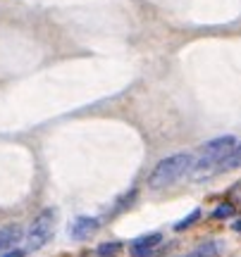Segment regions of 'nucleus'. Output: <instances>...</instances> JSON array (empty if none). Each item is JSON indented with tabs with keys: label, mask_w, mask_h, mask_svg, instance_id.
Here are the masks:
<instances>
[{
	"label": "nucleus",
	"mask_w": 241,
	"mask_h": 257,
	"mask_svg": "<svg viewBox=\"0 0 241 257\" xmlns=\"http://www.w3.org/2000/svg\"><path fill=\"white\" fill-rule=\"evenodd\" d=\"M234 146H236L234 136H222V138L210 141V143H205V146L198 150V155L191 160V169H189V172H194L196 179H203V176L213 174L215 167L222 165V160L232 153ZM217 169H220V167H217Z\"/></svg>",
	"instance_id": "nucleus-1"
},
{
	"label": "nucleus",
	"mask_w": 241,
	"mask_h": 257,
	"mask_svg": "<svg viewBox=\"0 0 241 257\" xmlns=\"http://www.w3.org/2000/svg\"><path fill=\"white\" fill-rule=\"evenodd\" d=\"M191 160H194V157L186 155V153H177V155H170V157H165V160H160L148 176V186L155 188V191H160V188H167V186L177 184V181L191 169Z\"/></svg>",
	"instance_id": "nucleus-2"
},
{
	"label": "nucleus",
	"mask_w": 241,
	"mask_h": 257,
	"mask_svg": "<svg viewBox=\"0 0 241 257\" xmlns=\"http://www.w3.org/2000/svg\"><path fill=\"white\" fill-rule=\"evenodd\" d=\"M55 226H57V210L55 207H48L38 214L36 219L31 221V226L27 231V250L29 252H36V250L46 248L50 238L55 236Z\"/></svg>",
	"instance_id": "nucleus-3"
},
{
	"label": "nucleus",
	"mask_w": 241,
	"mask_h": 257,
	"mask_svg": "<svg viewBox=\"0 0 241 257\" xmlns=\"http://www.w3.org/2000/svg\"><path fill=\"white\" fill-rule=\"evenodd\" d=\"M98 229H101V221L98 219H93V217H82V219H76L74 224H72L69 236H72V240H86V238H91Z\"/></svg>",
	"instance_id": "nucleus-4"
},
{
	"label": "nucleus",
	"mask_w": 241,
	"mask_h": 257,
	"mask_svg": "<svg viewBox=\"0 0 241 257\" xmlns=\"http://www.w3.org/2000/svg\"><path fill=\"white\" fill-rule=\"evenodd\" d=\"M160 240H163L160 233H150V236H141V238H136L129 248L131 257H150V252L160 245Z\"/></svg>",
	"instance_id": "nucleus-5"
},
{
	"label": "nucleus",
	"mask_w": 241,
	"mask_h": 257,
	"mask_svg": "<svg viewBox=\"0 0 241 257\" xmlns=\"http://www.w3.org/2000/svg\"><path fill=\"white\" fill-rule=\"evenodd\" d=\"M22 226L19 224H8V226H3L0 229V255L10 250L12 245H17V240H22Z\"/></svg>",
	"instance_id": "nucleus-6"
},
{
	"label": "nucleus",
	"mask_w": 241,
	"mask_h": 257,
	"mask_svg": "<svg viewBox=\"0 0 241 257\" xmlns=\"http://www.w3.org/2000/svg\"><path fill=\"white\" fill-rule=\"evenodd\" d=\"M241 167V146H234L232 153L222 160V165H220V172H224V169H239Z\"/></svg>",
	"instance_id": "nucleus-7"
},
{
	"label": "nucleus",
	"mask_w": 241,
	"mask_h": 257,
	"mask_svg": "<svg viewBox=\"0 0 241 257\" xmlns=\"http://www.w3.org/2000/svg\"><path fill=\"white\" fill-rule=\"evenodd\" d=\"M217 252H220V243H213V240H210V243H203L201 248L196 250L194 257H215Z\"/></svg>",
	"instance_id": "nucleus-8"
},
{
	"label": "nucleus",
	"mask_w": 241,
	"mask_h": 257,
	"mask_svg": "<svg viewBox=\"0 0 241 257\" xmlns=\"http://www.w3.org/2000/svg\"><path fill=\"white\" fill-rule=\"evenodd\" d=\"M122 250V243L120 240H112V243H103L101 248H98V255L101 257H110V255H117Z\"/></svg>",
	"instance_id": "nucleus-9"
},
{
	"label": "nucleus",
	"mask_w": 241,
	"mask_h": 257,
	"mask_svg": "<svg viewBox=\"0 0 241 257\" xmlns=\"http://www.w3.org/2000/svg\"><path fill=\"white\" fill-rule=\"evenodd\" d=\"M196 219H201V210H194L189 217H184V219L179 221V224H175V231H184V229H189L191 224H196Z\"/></svg>",
	"instance_id": "nucleus-10"
},
{
	"label": "nucleus",
	"mask_w": 241,
	"mask_h": 257,
	"mask_svg": "<svg viewBox=\"0 0 241 257\" xmlns=\"http://www.w3.org/2000/svg\"><path fill=\"white\" fill-rule=\"evenodd\" d=\"M234 214V207L232 205H222V207H217V210L213 212L215 219H224V217H232Z\"/></svg>",
	"instance_id": "nucleus-11"
},
{
	"label": "nucleus",
	"mask_w": 241,
	"mask_h": 257,
	"mask_svg": "<svg viewBox=\"0 0 241 257\" xmlns=\"http://www.w3.org/2000/svg\"><path fill=\"white\" fill-rule=\"evenodd\" d=\"M0 257H24V252L22 250H5Z\"/></svg>",
	"instance_id": "nucleus-12"
},
{
	"label": "nucleus",
	"mask_w": 241,
	"mask_h": 257,
	"mask_svg": "<svg viewBox=\"0 0 241 257\" xmlns=\"http://www.w3.org/2000/svg\"><path fill=\"white\" fill-rule=\"evenodd\" d=\"M234 229H236V231H241V221H239V224H234Z\"/></svg>",
	"instance_id": "nucleus-13"
}]
</instances>
